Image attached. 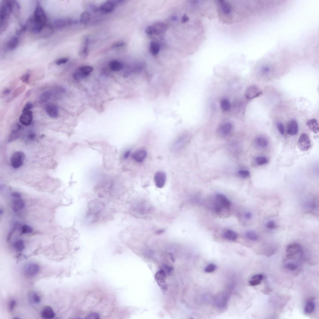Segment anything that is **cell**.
Here are the masks:
<instances>
[{
	"instance_id": "6da1fadb",
	"label": "cell",
	"mask_w": 319,
	"mask_h": 319,
	"mask_svg": "<svg viewBox=\"0 0 319 319\" xmlns=\"http://www.w3.org/2000/svg\"><path fill=\"white\" fill-rule=\"evenodd\" d=\"M47 18L45 11L39 3H37L33 16L26 24L28 29L34 33L40 32L47 25Z\"/></svg>"
},
{
	"instance_id": "7a4b0ae2",
	"label": "cell",
	"mask_w": 319,
	"mask_h": 319,
	"mask_svg": "<svg viewBox=\"0 0 319 319\" xmlns=\"http://www.w3.org/2000/svg\"><path fill=\"white\" fill-rule=\"evenodd\" d=\"M12 13L11 1L4 0L1 4L0 8V32H4L7 28L9 20Z\"/></svg>"
},
{
	"instance_id": "3957f363",
	"label": "cell",
	"mask_w": 319,
	"mask_h": 319,
	"mask_svg": "<svg viewBox=\"0 0 319 319\" xmlns=\"http://www.w3.org/2000/svg\"><path fill=\"white\" fill-rule=\"evenodd\" d=\"M88 216H94L95 219L98 214L103 209L105 205L99 201H94L89 205Z\"/></svg>"
},
{
	"instance_id": "277c9868",
	"label": "cell",
	"mask_w": 319,
	"mask_h": 319,
	"mask_svg": "<svg viewBox=\"0 0 319 319\" xmlns=\"http://www.w3.org/2000/svg\"><path fill=\"white\" fill-rule=\"evenodd\" d=\"M25 156L24 154L21 151H17L11 156L10 163L14 168L17 169L22 166L25 161Z\"/></svg>"
},
{
	"instance_id": "5b68a950",
	"label": "cell",
	"mask_w": 319,
	"mask_h": 319,
	"mask_svg": "<svg viewBox=\"0 0 319 319\" xmlns=\"http://www.w3.org/2000/svg\"><path fill=\"white\" fill-rule=\"evenodd\" d=\"M93 71V68L91 66H82L75 71L73 74V78L76 80H80L88 77Z\"/></svg>"
},
{
	"instance_id": "8992f818",
	"label": "cell",
	"mask_w": 319,
	"mask_h": 319,
	"mask_svg": "<svg viewBox=\"0 0 319 319\" xmlns=\"http://www.w3.org/2000/svg\"><path fill=\"white\" fill-rule=\"evenodd\" d=\"M298 148L302 151H306L311 148V143L309 136L306 134H301L298 140Z\"/></svg>"
},
{
	"instance_id": "52a82bcc",
	"label": "cell",
	"mask_w": 319,
	"mask_h": 319,
	"mask_svg": "<svg viewBox=\"0 0 319 319\" xmlns=\"http://www.w3.org/2000/svg\"><path fill=\"white\" fill-rule=\"evenodd\" d=\"M287 257L288 259L294 258L298 253L301 252V246L296 243H293L289 245L286 249Z\"/></svg>"
},
{
	"instance_id": "ba28073f",
	"label": "cell",
	"mask_w": 319,
	"mask_h": 319,
	"mask_svg": "<svg viewBox=\"0 0 319 319\" xmlns=\"http://www.w3.org/2000/svg\"><path fill=\"white\" fill-rule=\"evenodd\" d=\"M262 93L261 90L258 87L255 85H252L246 89L245 96L247 99L251 100L257 97Z\"/></svg>"
},
{
	"instance_id": "9c48e42d",
	"label": "cell",
	"mask_w": 319,
	"mask_h": 319,
	"mask_svg": "<svg viewBox=\"0 0 319 319\" xmlns=\"http://www.w3.org/2000/svg\"><path fill=\"white\" fill-rule=\"evenodd\" d=\"M39 270L38 265L34 263H28L25 267L24 273L28 277H32L36 275Z\"/></svg>"
},
{
	"instance_id": "30bf717a",
	"label": "cell",
	"mask_w": 319,
	"mask_h": 319,
	"mask_svg": "<svg viewBox=\"0 0 319 319\" xmlns=\"http://www.w3.org/2000/svg\"><path fill=\"white\" fill-rule=\"evenodd\" d=\"M216 202L222 209L223 208L228 209L231 205L230 201L224 195L221 193H218L216 196Z\"/></svg>"
},
{
	"instance_id": "8fae6325",
	"label": "cell",
	"mask_w": 319,
	"mask_h": 319,
	"mask_svg": "<svg viewBox=\"0 0 319 319\" xmlns=\"http://www.w3.org/2000/svg\"><path fill=\"white\" fill-rule=\"evenodd\" d=\"M117 3L114 1H107L101 4L99 8L100 11L105 14L112 13L115 10Z\"/></svg>"
},
{
	"instance_id": "7c38bea8",
	"label": "cell",
	"mask_w": 319,
	"mask_h": 319,
	"mask_svg": "<svg viewBox=\"0 0 319 319\" xmlns=\"http://www.w3.org/2000/svg\"><path fill=\"white\" fill-rule=\"evenodd\" d=\"M32 120V113L30 110L23 112L19 117V121L21 123L26 126L31 125Z\"/></svg>"
},
{
	"instance_id": "4fadbf2b",
	"label": "cell",
	"mask_w": 319,
	"mask_h": 319,
	"mask_svg": "<svg viewBox=\"0 0 319 319\" xmlns=\"http://www.w3.org/2000/svg\"><path fill=\"white\" fill-rule=\"evenodd\" d=\"M166 180L165 173L162 171H158L155 175L154 182L156 186L159 188H162L164 186Z\"/></svg>"
},
{
	"instance_id": "5bb4252c",
	"label": "cell",
	"mask_w": 319,
	"mask_h": 319,
	"mask_svg": "<svg viewBox=\"0 0 319 319\" xmlns=\"http://www.w3.org/2000/svg\"><path fill=\"white\" fill-rule=\"evenodd\" d=\"M45 110L48 115L52 118H56L59 115V109L57 106L54 104L47 105L45 107Z\"/></svg>"
},
{
	"instance_id": "9a60e30c",
	"label": "cell",
	"mask_w": 319,
	"mask_h": 319,
	"mask_svg": "<svg viewBox=\"0 0 319 319\" xmlns=\"http://www.w3.org/2000/svg\"><path fill=\"white\" fill-rule=\"evenodd\" d=\"M299 131V126L297 121L294 120H290L288 124L287 134L290 135H296Z\"/></svg>"
},
{
	"instance_id": "2e32d148",
	"label": "cell",
	"mask_w": 319,
	"mask_h": 319,
	"mask_svg": "<svg viewBox=\"0 0 319 319\" xmlns=\"http://www.w3.org/2000/svg\"><path fill=\"white\" fill-rule=\"evenodd\" d=\"M147 155V152L144 149H141L136 151L133 155V158L137 162H143Z\"/></svg>"
},
{
	"instance_id": "e0dca14e",
	"label": "cell",
	"mask_w": 319,
	"mask_h": 319,
	"mask_svg": "<svg viewBox=\"0 0 319 319\" xmlns=\"http://www.w3.org/2000/svg\"><path fill=\"white\" fill-rule=\"evenodd\" d=\"M41 314L42 318L46 319L53 318L55 315L52 308L49 306L44 307L41 311Z\"/></svg>"
},
{
	"instance_id": "ac0fdd59",
	"label": "cell",
	"mask_w": 319,
	"mask_h": 319,
	"mask_svg": "<svg viewBox=\"0 0 319 319\" xmlns=\"http://www.w3.org/2000/svg\"><path fill=\"white\" fill-rule=\"evenodd\" d=\"M155 278L158 285L162 287H165L164 284L166 282V275L165 272L162 270H159L156 274Z\"/></svg>"
},
{
	"instance_id": "d6986e66",
	"label": "cell",
	"mask_w": 319,
	"mask_h": 319,
	"mask_svg": "<svg viewBox=\"0 0 319 319\" xmlns=\"http://www.w3.org/2000/svg\"><path fill=\"white\" fill-rule=\"evenodd\" d=\"M72 23L70 20L58 19L54 20V25L56 29L61 30L64 28L67 25L71 24Z\"/></svg>"
},
{
	"instance_id": "ffe728a7",
	"label": "cell",
	"mask_w": 319,
	"mask_h": 319,
	"mask_svg": "<svg viewBox=\"0 0 319 319\" xmlns=\"http://www.w3.org/2000/svg\"><path fill=\"white\" fill-rule=\"evenodd\" d=\"M19 42L18 38L17 37L13 36L11 38L6 44V48L9 51L14 50L17 47Z\"/></svg>"
},
{
	"instance_id": "44dd1931",
	"label": "cell",
	"mask_w": 319,
	"mask_h": 319,
	"mask_svg": "<svg viewBox=\"0 0 319 319\" xmlns=\"http://www.w3.org/2000/svg\"><path fill=\"white\" fill-rule=\"evenodd\" d=\"M307 126L315 134L319 132L318 123L315 119H311L309 120L306 123Z\"/></svg>"
},
{
	"instance_id": "7402d4cb",
	"label": "cell",
	"mask_w": 319,
	"mask_h": 319,
	"mask_svg": "<svg viewBox=\"0 0 319 319\" xmlns=\"http://www.w3.org/2000/svg\"><path fill=\"white\" fill-rule=\"evenodd\" d=\"M25 204L23 201L19 199L14 200L12 205L13 209L14 211L17 212L22 210L24 208Z\"/></svg>"
},
{
	"instance_id": "603a6c76",
	"label": "cell",
	"mask_w": 319,
	"mask_h": 319,
	"mask_svg": "<svg viewBox=\"0 0 319 319\" xmlns=\"http://www.w3.org/2000/svg\"><path fill=\"white\" fill-rule=\"evenodd\" d=\"M255 143L260 148H264L267 147L269 142L267 139L263 136H259L256 138Z\"/></svg>"
},
{
	"instance_id": "cb8c5ba5",
	"label": "cell",
	"mask_w": 319,
	"mask_h": 319,
	"mask_svg": "<svg viewBox=\"0 0 319 319\" xmlns=\"http://www.w3.org/2000/svg\"><path fill=\"white\" fill-rule=\"evenodd\" d=\"M109 66L111 70L114 72L120 71L123 68V65L121 62L117 60L111 61Z\"/></svg>"
},
{
	"instance_id": "d4e9b609",
	"label": "cell",
	"mask_w": 319,
	"mask_h": 319,
	"mask_svg": "<svg viewBox=\"0 0 319 319\" xmlns=\"http://www.w3.org/2000/svg\"><path fill=\"white\" fill-rule=\"evenodd\" d=\"M224 238L227 240L234 241L236 240L238 237V235L234 231L228 230H226L224 234Z\"/></svg>"
},
{
	"instance_id": "484cf974",
	"label": "cell",
	"mask_w": 319,
	"mask_h": 319,
	"mask_svg": "<svg viewBox=\"0 0 319 319\" xmlns=\"http://www.w3.org/2000/svg\"><path fill=\"white\" fill-rule=\"evenodd\" d=\"M91 18V16L89 13L88 12H83L80 16V23L83 25L86 24L89 21Z\"/></svg>"
},
{
	"instance_id": "4316f807",
	"label": "cell",
	"mask_w": 319,
	"mask_h": 319,
	"mask_svg": "<svg viewBox=\"0 0 319 319\" xmlns=\"http://www.w3.org/2000/svg\"><path fill=\"white\" fill-rule=\"evenodd\" d=\"M52 95V94L51 92L45 91L40 95L39 97L40 100L41 102H47L51 99Z\"/></svg>"
},
{
	"instance_id": "83f0119b",
	"label": "cell",
	"mask_w": 319,
	"mask_h": 319,
	"mask_svg": "<svg viewBox=\"0 0 319 319\" xmlns=\"http://www.w3.org/2000/svg\"><path fill=\"white\" fill-rule=\"evenodd\" d=\"M88 39H86L79 52V54L81 56L86 57L87 56L88 53Z\"/></svg>"
},
{
	"instance_id": "f1b7e54d",
	"label": "cell",
	"mask_w": 319,
	"mask_h": 319,
	"mask_svg": "<svg viewBox=\"0 0 319 319\" xmlns=\"http://www.w3.org/2000/svg\"><path fill=\"white\" fill-rule=\"evenodd\" d=\"M12 13L17 17L19 15L20 6L19 4L16 1H11Z\"/></svg>"
},
{
	"instance_id": "f546056e",
	"label": "cell",
	"mask_w": 319,
	"mask_h": 319,
	"mask_svg": "<svg viewBox=\"0 0 319 319\" xmlns=\"http://www.w3.org/2000/svg\"><path fill=\"white\" fill-rule=\"evenodd\" d=\"M232 129V125L230 123H226L221 128V131L223 134L226 135L229 134Z\"/></svg>"
},
{
	"instance_id": "4dcf8cb0",
	"label": "cell",
	"mask_w": 319,
	"mask_h": 319,
	"mask_svg": "<svg viewBox=\"0 0 319 319\" xmlns=\"http://www.w3.org/2000/svg\"><path fill=\"white\" fill-rule=\"evenodd\" d=\"M220 106L222 110L224 112H227L230 109V103L227 99H223L221 101Z\"/></svg>"
},
{
	"instance_id": "1f68e13d",
	"label": "cell",
	"mask_w": 319,
	"mask_h": 319,
	"mask_svg": "<svg viewBox=\"0 0 319 319\" xmlns=\"http://www.w3.org/2000/svg\"><path fill=\"white\" fill-rule=\"evenodd\" d=\"M314 303L311 301L308 302L305 306L304 311L307 314H310L312 313L315 309Z\"/></svg>"
},
{
	"instance_id": "d6a6232c",
	"label": "cell",
	"mask_w": 319,
	"mask_h": 319,
	"mask_svg": "<svg viewBox=\"0 0 319 319\" xmlns=\"http://www.w3.org/2000/svg\"><path fill=\"white\" fill-rule=\"evenodd\" d=\"M13 246L16 250L19 252L22 251L25 247L24 241L20 240L16 241L14 243Z\"/></svg>"
},
{
	"instance_id": "836d02e7",
	"label": "cell",
	"mask_w": 319,
	"mask_h": 319,
	"mask_svg": "<svg viewBox=\"0 0 319 319\" xmlns=\"http://www.w3.org/2000/svg\"><path fill=\"white\" fill-rule=\"evenodd\" d=\"M255 162L258 165H262L266 164L269 162V159L264 156H259L255 158Z\"/></svg>"
},
{
	"instance_id": "e575fe53",
	"label": "cell",
	"mask_w": 319,
	"mask_h": 319,
	"mask_svg": "<svg viewBox=\"0 0 319 319\" xmlns=\"http://www.w3.org/2000/svg\"><path fill=\"white\" fill-rule=\"evenodd\" d=\"M246 236L248 239L253 241H256L258 239L257 233L252 230L247 231L246 233Z\"/></svg>"
},
{
	"instance_id": "d590c367",
	"label": "cell",
	"mask_w": 319,
	"mask_h": 319,
	"mask_svg": "<svg viewBox=\"0 0 319 319\" xmlns=\"http://www.w3.org/2000/svg\"><path fill=\"white\" fill-rule=\"evenodd\" d=\"M32 228L30 226L24 225L21 228V233L23 234H28L32 232Z\"/></svg>"
},
{
	"instance_id": "8d00e7d4",
	"label": "cell",
	"mask_w": 319,
	"mask_h": 319,
	"mask_svg": "<svg viewBox=\"0 0 319 319\" xmlns=\"http://www.w3.org/2000/svg\"><path fill=\"white\" fill-rule=\"evenodd\" d=\"M32 300L33 303L36 304L39 303L41 302V299L40 296L36 292H33L32 294Z\"/></svg>"
},
{
	"instance_id": "74e56055",
	"label": "cell",
	"mask_w": 319,
	"mask_h": 319,
	"mask_svg": "<svg viewBox=\"0 0 319 319\" xmlns=\"http://www.w3.org/2000/svg\"><path fill=\"white\" fill-rule=\"evenodd\" d=\"M216 266L213 264H210L205 269V271L206 273L213 272L216 270Z\"/></svg>"
},
{
	"instance_id": "f35d334b",
	"label": "cell",
	"mask_w": 319,
	"mask_h": 319,
	"mask_svg": "<svg viewBox=\"0 0 319 319\" xmlns=\"http://www.w3.org/2000/svg\"><path fill=\"white\" fill-rule=\"evenodd\" d=\"M276 127L281 134L283 135L285 133V127L283 123L280 122L277 123Z\"/></svg>"
},
{
	"instance_id": "ab89813d",
	"label": "cell",
	"mask_w": 319,
	"mask_h": 319,
	"mask_svg": "<svg viewBox=\"0 0 319 319\" xmlns=\"http://www.w3.org/2000/svg\"><path fill=\"white\" fill-rule=\"evenodd\" d=\"M27 29H28L27 27L25 24L23 25L16 30V34L17 35H20L25 32Z\"/></svg>"
},
{
	"instance_id": "60d3db41",
	"label": "cell",
	"mask_w": 319,
	"mask_h": 319,
	"mask_svg": "<svg viewBox=\"0 0 319 319\" xmlns=\"http://www.w3.org/2000/svg\"><path fill=\"white\" fill-rule=\"evenodd\" d=\"M240 176L243 178H246L250 175V173L247 170H241L239 172Z\"/></svg>"
},
{
	"instance_id": "b9f144b4",
	"label": "cell",
	"mask_w": 319,
	"mask_h": 319,
	"mask_svg": "<svg viewBox=\"0 0 319 319\" xmlns=\"http://www.w3.org/2000/svg\"><path fill=\"white\" fill-rule=\"evenodd\" d=\"M68 60L69 59L67 58H61L55 61V63L57 65L60 66L66 64Z\"/></svg>"
},
{
	"instance_id": "7bdbcfd3",
	"label": "cell",
	"mask_w": 319,
	"mask_h": 319,
	"mask_svg": "<svg viewBox=\"0 0 319 319\" xmlns=\"http://www.w3.org/2000/svg\"><path fill=\"white\" fill-rule=\"evenodd\" d=\"M266 227L269 229L272 230L276 227L275 222L273 221H270L268 222L266 224Z\"/></svg>"
},
{
	"instance_id": "ee69618b",
	"label": "cell",
	"mask_w": 319,
	"mask_h": 319,
	"mask_svg": "<svg viewBox=\"0 0 319 319\" xmlns=\"http://www.w3.org/2000/svg\"><path fill=\"white\" fill-rule=\"evenodd\" d=\"M86 319H96L100 318L99 315L97 313H92L89 314L87 317Z\"/></svg>"
},
{
	"instance_id": "f6af8a7d",
	"label": "cell",
	"mask_w": 319,
	"mask_h": 319,
	"mask_svg": "<svg viewBox=\"0 0 319 319\" xmlns=\"http://www.w3.org/2000/svg\"><path fill=\"white\" fill-rule=\"evenodd\" d=\"M33 107L32 104L30 102H28L26 104L23 109L22 110V113L30 110Z\"/></svg>"
},
{
	"instance_id": "bcb514c9",
	"label": "cell",
	"mask_w": 319,
	"mask_h": 319,
	"mask_svg": "<svg viewBox=\"0 0 319 319\" xmlns=\"http://www.w3.org/2000/svg\"><path fill=\"white\" fill-rule=\"evenodd\" d=\"M286 268L288 270L292 271L296 270L297 268V265L293 263H289L286 266Z\"/></svg>"
},
{
	"instance_id": "7dc6e473",
	"label": "cell",
	"mask_w": 319,
	"mask_h": 319,
	"mask_svg": "<svg viewBox=\"0 0 319 319\" xmlns=\"http://www.w3.org/2000/svg\"><path fill=\"white\" fill-rule=\"evenodd\" d=\"M30 78V73H27L22 76L21 78V80L24 83H27L29 82Z\"/></svg>"
},
{
	"instance_id": "c3c4849f",
	"label": "cell",
	"mask_w": 319,
	"mask_h": 319,
	"mask_svg": "<svg viewBox=\"0 0 319 319\" xmlns=\"http://www.w3.org/2000/svg\"><path fill=\"white\" fill-rule=\"evenodd\" d=\"M125 45V43L123 41H118L114 44L112 46L113 48H116L123 47Z\"/></svg>"
},
{
	"instance_id": "681fc988",
	"label": "cell",
	"mask_w": 319,
	"mask_h": 319,
	"mask_svg": "<svg viewBox=\"0 0 319 319\" xmlns=\"http://www.w3.org/2000/svg\"><path fill=\"white\" fill-rule=\"evenodd\" d=\"M261 283V281L256 280H253L249 281V285L251 286H257L260 284Z\"/></svg>"
},
{
	"instance_id": "f907efd6",
	"label": "cell",
	"mask_w": 319,
	"mask_h": 319,
	"mask_svg": "<svg viewBox=\"0 0 319 319\" xmlns=\"http://www.w3.org/2000/svg\"><path fill=\"white\" fill-rule=\"evenodd\" d=\"M263 278L262 274H258L254 275L252 277V279L261 281Z\"/></svg>"
},
{
	"instance_id": "816d5d0a",
	"label": "cell",
	"mask_w": 319,
	"mask_h": 319,
	"mask_svg": "<svg viewBox=\"0 0 319 319\" xmlns=\"http://www.w3.org/2000/svg\"><path fill=\"white\" fill-rule=\"evenodd\" d=\"M16 302L14 300H12L9 303V309L11 311H13L15 305L16 304Z\"/></svg>"
},
{
	"instance_id": "f5cc1de1",
	"label": "cell",
	"mask_w": 319,
	"mask_h": 319,
	"mask_svg": "<svg viewBox=\"0 0 319 319\" xmlns=\"http://www.w3.org/2000/svg\"><path fill=\"white\" fill-rule=\"evenodd\" d=\"M252 217V214L251 213L247 212L245 213V217L247 219H250Z\"/></svg>"
},
{
	"instance_id": "db71d44e",
	"label": "cell",
	"mask_w": 319,
	"mask_h": 319,
	"mask_svg": "<svg viewBox=\"0 0 319 319\" xmlns=\"http://www.w3.org/2000/svg\"><path fill=\"white\" fill-rule=\"evenodd\" d=\"M12 196L17 199H19L21 197L20 194L18 193H14L12 194Z\"/></svg>"
},
{
	"instance_id": "11a10c76",
	"label": "cell",
	"mask_w": 319,
	"mask_h": 319,
	"mask_svg": "<svg viewBox=\"0 0 319 319\" xmlns=\"http://www.w3.org/2000/svg\"><path fill=\"white\" fill-rule=\"evenodd\" d=\"M262 72L264 73L267 74L270 72V69L268 67H265L263 68Z\"/></svg>"
},
{
	"instance_id": "9f6ffc18",
	"label": "cell",
	"mask_w": 319,
	"mask_h": 319,
	"mask_svg": "<svg viewBox=\"0 0 319 319\" xmlns=\"http://www.w3.org/2000/svg\"><path fill=\"white\" fill-rule=\"evenodd\" d=\"M11 92V91L10 89H6L4 90L3 93L5 95H8L10 94Z\"/></svg>"
},
{
	"instance_id": "6f0895ef",
	"label": "cell",
	"mask_w": 319,
	"mask_h": 319,
	"mask_svg": "<svg viewBox=\"0 0 319 319\" xmlns=\"http://www.w3.org/2000/svg\"><path fill=\"white\" fill-rule=\"evenodd\" d=\"M130 153L131 151H126L124 155V157L126 159L130 155Z\"/></svg>"
},
{
	"instance_id": "680465c9",
	"label": "cell",
	"mask_w": 319,
	"mask_h": 319,
	"mask_svg": "<svg viewBox=\"0 0 319 319\" xmlns=\"http://www.w3.org/2000/svg\"><path fill=\"white\" fill-rule=\"evenodd\" d=\"M170 256L172 261L174 262L175 261V259L174 258V257H173V256L172 255V254H170Z\"/></svg>"
}]
</instances>
